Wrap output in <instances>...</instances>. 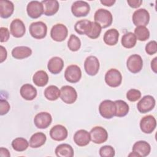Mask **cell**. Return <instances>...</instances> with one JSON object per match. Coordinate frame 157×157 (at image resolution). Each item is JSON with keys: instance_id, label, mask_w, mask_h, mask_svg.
Wrapping results in <instances>:
<instances>
[{"instance_id": "ffe728a7", "label": "cell", "mask_w": 157, "mask_h": 157, "mask_svg": "<svg viewBox=\"0 0 157 157\" xmlns=\"http://www.w3.org/2000/svg\"><path fill=\"white\" fill-rule=\"evenodd\" d=\"M90 132L85 129H80L74 135V141L78 146H86L90 143Z\"/></svg>"}, {"instance_id": "d6986e66", "label": "cell", "mask_w": 157, "mask_h": 157, "mask_svg": "<svg viewBox=\"0 0 157 157\" xmlns=\"http://www.w3.org/2000/svg\"><path fill=\"white\" fill-rule=\"evenodd\" d=\"M151 151L150 144L144 140L136 142L132 146V151L137 153L139 157L148 156Z\"/></svg>"}, {"instance_id": "d6a6232c", "label": "cell", "mask_w": 157, "mask_h": 157, "mask_svg": "<svg viewBox=\"0 0 157 157\" xmlns=\"http://www.w3.org/2000/svg\"><path fill=\"white\" fill-rule=\"evenodd\" d=\"M44 96L49 101H55L60 97V90L55 85H50L45 88Z\"/></svg>"}, {"instance_id": "7bdbcfd3", "label": "cell", "mask_w": 157, "mask_h": 157, "mask_svg": "<svg viewBox=\"0 0 157 157\" xmlns=\"http://www.w3.org/2000/svg\"><path fill=\"white\" fill-rule=\"evenodd\" d=\"M127 2L131 7L138 8L141 6V4L142 3V1H141V0H128Z\"/></svg>"}, {"instance_id": "e575fe53", "label": "cell", "mask_w": 157, "mask_h": 157, "mask_svg": "<svg viewBox=\"0 0 157 157\" xmlns=\"http://www.w3.org/2000/svg\"><path fill=\"white\" fill-rule=\"evenodd\" d=\"M134 34L140 41H145L150 37V32L145 26H137L134 29Z\"/></svg>"}, {"instance_id": "74e56055", "label": "cell", "mask_w": 157, "mask_h": 157, "mask_svg": "<svg viewBox=\"0 0 157 157\" xmlns=\"http://www.w3.org/2000/svg\"><path fill=\"white\" fill-rule=\"evenodd\" d=\"M115 154V150L110 145H104L99 149V155L101 157H113Z\"/></svg>"}, {"instance_id": "7a4b0ae2", "label": "cell", "mask_w": 157, "mask_h": 157, "mask_svg": "<svg viewBox=\"0 0 157 157\" xmlns=\"http://www.w3.org/2000/svg\"><path fill=\"white\" fill-rule=\"evenodd\" d=\"M100 115L104 118L110 119L115 116L116 107L115 102L111 100L102 101L99 106Z\"/></svg>"}, {"instance_id": "60d3db41", "label": "cell", "mask_w": 157, "mask_h": 157, "mask_svg": "<svg viewBox=\"0 0 157 157\" xmlns=\"http://www.w3.org/2000/svg\"><path fill=\"white\" fill-rule=\"evenodd\" d=\"M10 108L9 103L6 100L1 99L0 100V115H4L8 113Z\"/></svg>"}, {"instance_id": "8fae6325", "label": "cell", "mask_w": 157, "mask_h": 157, "mask_svg": "<svg viewBox=\"0 0 157 157\" xmlns=\"http://www.w3.org/2000/svg\"><path fill=\"white\" fill-rule=\"evenodd\" d=\"M128 69L133 74L140 72L143 67V60L142 57L137 55L134 54L129 56L126 61Z\"/></svg>"}, {"instance_id": "30bf717a", "label": "cell", "mask_w": 157, "mask_h": 157, "mask_svg": "<svg viewBox=\"0 0 157 157\" xmlns=\"http://www.w3.org/2000/svg\"><path fill=\"white\" fill-rule=\"evenodd\" d=\"M68 34L67 27L61 23L55 25L50 31V36L52 39L56 42H62L66 39Z\"/></svg>"}, {"instance_id": "52a82bcc", "label": "cell", "mask_w": 157, "mask_h": 157, "mask_svg": "<svg viewBox=\"0 0 157 157\" xmlns=\"http://www.w3.org/2000/svg\"><path fill=\"white\" fill-rule=\"evenodd\" d=\"M60 98L66 104H73L77 98V91L71 86H63L60 90Z\"/></svg>"}, {"instance_id": "bcb514c9", "label": "cell", "mask_w": 157, "mask_h": 157, "mask_svg": "<svg viewBox=\"0 0 157 157\" xmlns=\"http://www.w3.org/2000/svg\"><path fill=\"white\" fill-rule=\"evenodd\" d=\"M100 2L103 5H104L105 6L110 7V6H113L116 1H115V0H101Z\"/></svg>"}, {"instance_id": "cb8c5ba5", "label": "cell", "mask_w": 157, "mask_h": 157, "mask_svg": "<svg viewBox=\"0 0 157 157\" xmlns=\"http://www.w3.org/2000/svg\"><path fill=\"white\" fill-rule=\"evenodd\" d=\"M14 10V6L12 2L7 0L0 1V16L3 18L10 17Z\"/></svg>"}, {"instance_id": "6da1fadb", "label": "cell", "mask_w": 157, "mask_h": 157, "mask_svg": "<svg viewBox=\"0 0 157 157\" xmlns=\"http://www.w3.org/2000/svg\"><path fill=\"white\" fill-rule=\"evenodd\" d=\"M94 22L99 24L102 28H105L110 26L113 21L112 13L108 10L99 9L97 10L94 15Z\"/></svg>"}, {"instance_id": "f1b7e54d", "label": "cell", "mask_w": 157, "mask_h": 157, "mask_svg": "<svg viewBox=\"0 0 157 157\" xmlns=\"http://www.w3.org/2000/svg\"><path fill=\"white\" fill-rule=\"evenodd\" d=\"M91 22L92 21L86 19L79 20L75 24L74 29L78 34L87 36L91 28Z\"/></svg>"}, {"instance_id": "d590c367", "label": "cell", "mask_w": 157, "mask_h": 157, "mask_svg": "<svg viewBox=\"0 0 157 157\" xmlns=\"http://www.w3.org/2000/svg\"><path fill=\"white\" fill-rule=\"evenodd\" d=\"M67 47L70 50L77 52L81 47V41L77 36L74 34H71L67 41Z\"/></svg>"}, {"instance_id": "277c9868", "label": "cell", "mask_w": 157, "mask_h": 157, "mask_svg": "<svg viewBox=\"0 0 157 157\" xmlns=\"http://www.w3.org/2000/svg\"><path fill=\"white\" fill-rule=\"evenodd\" d=\"M105 82L110 87L115 88L120 86L122 82L121 72L116 69H109L105 75Z\"/></svg>"}, {"instance_id": "44dd1931", "label": "cell", "mask_w": 157, "mask_h": 157, "mask_svg": "<svg viewBox=\"0 0 157 157\" xmlns=\"http://www.w3.org/2000/svg\"><path fill=\"white\" fill-rule=\"evenodd\" d=\"M64 61L58 56L52 58L48 62L47 68L48 71L53 74H59L63 69Z\"/></svg>"}, {"instance_id": "d4e9b609", "label": "cell", "mask_w": 157, "mask_h": 157, "mask_svg": "<svg viewBox=\"0 0 157 157\" xmlns=\"http://www.w3.org/2000/svg\"><path fill=\"white\" fill-rule=\"evenodd\" d=\"M32 54L31 49L26 46H18L12 50V56L17 59H22L29 57Z\"/></svg>"}, {"instance_id": "2e32d148", "label": "cell", "mask_w": 157, "mask_h": 157, "mask_svg": "<svg viewBox=\"0 0 157 157\" xmlns=\"http://www.w3.org/2000/svg\"><path fill=\"white\" fill-rule=\"evenodd\" d=\"M156 126L155 118L152 115H147L144 117L140 121V128L141 131L145 134L151 133Z\"/></svg>"}, {"instance_id": "b9f144b4", "label": "cell", "mask_w": 157, "mask_h": 157, "mask_svg": "<svg viewBox=\"0 0 157 157\" xmlns=\"http://www.w3.org/2000/svg\"><path fill=\"white\" fill-rule=\"evenodd\" d=\"M10 37V33L9 29L5 27L0 28V41L1 42H7Z\"/></svg>"}, {"instance_id": "7dc6e473", "label": "cell", "mask_w": 157, "mask_h": 157, "mask_svg": "<svg viewBox=\"0 0 157 157\" xmlns=\"http://www.w3.org/2000/svg\"><path fill=\"white\" fill-rule=\"evenodd\" d=\"M157 57L154 58V59L151 62V67L155 73L157 72Z\"/></svg>"}, {"instance_id": "484cf974", "label": "cell", "mask_w": 157, "mask_h": 157, "mask_svg": "<svg viewBox=\"0 0 157 157\" xmlns=\"http://www.w3.org/2000/svg\"><path fill=\"white\" fill-rule=\"evenodd\" d=\"M47 140L46 135L41 132L34 133L31 137L29 144L31 148H36L42 146Z\"/></svg>"}, {"instance_id": "9c48e42d", "label": "cell", "mask_w": 157, "mask_h": 157, "mask_svg": "<svg viewBox=\"0 0 157 157\" xmlns=\"http://www.w3.org/2000/svg\"><path fill=\"white\" fill-rule=\"evenodd\" d=\"M82 77V71L80 68L75 64H72L67 67L64 72V78L66 80L72 83L78 82Z\"/></svg>"}, {"instance_id": "8d00e7d4", "label": "cell", "mask_w": 157, "mask_h": 157, "mask_svg": "<svg viewBox=\"0 0 157 157\" xmlns=\"http://www.w3.org/2000/svg\"><path fill=\"white\" fill-rule=\"evenodd\" d=\"M102 28L101 26L96 22H91V28L90 31H89L87 36L91 39H94L99 37L100 34L101 33Z\"/></svg>"}, {"instance_id": "603a6c76", "label": "cell", "mask_w": 157, "mask_h": 157, "mask_svg": "<svg viewBox=\"0 0 157 157\" xmlns=\"http://www.w3.org/2000/svg\"><path fill=\"white\" fill-rule=\"evenodd\" d=\"M41 2L44 6V13L47 16L55 14L59 9V3L56 0H44Z\"/></svg>"}, {"instance_id": "f35d334b", "label": "cell", "mask_w": 157, "mask_h": 157, "mask_svg": "<svg viewBox=\"0 0 157 157\" xmlns=\"http://www.w3.org/2000/svg\"><path fill=\"white\" fill-rule=\"evenodd\" d=\"M141 97V93L136 89H130L126 93L127 99L131 102H135Z\"/></svg>"}, {"instance_id": "e0dca14e", "label": "cell", "mask_w": 157, "mask_h": 157, "mask_svg": "<svg viewBox=\"0 0 157 157\" xmlns=\"http://www.w3.org/2000/svg\"><path fill=\"white\" fill-rule=\"evenodd\" d=\"M68 135L67 129L61 124H56L52 128L50 131V137L56 141L65 140Z\"/></svg>"}, {"instance_id": "83f0119b", "label": "cell", "mask_w": 157, "mask_h": 157, "mask_svg": "<svg viewBox=\"0 0 157 157\" xmlns=\"http://www.w3.org/2000/svg\"><path fill=\"white\" fill-rule=\"evenodd\" d=\"M55 154L58 157H72L74 150L70 145L62 144L58 145L55 148Z\"/></svg>"}, {"instance_id": "ab89813d", "label": "cell", "mask_w": 157, "mask_h": 157, "mask_svg": "<svg viewBox=\"0 0 157 157\" xmlns=\"http://www.w3.org/2000/svg\"><path fill=\"white\" fill-rule=\"evenodd\" d=\"M145 52L147 54L152 55L157 52V43L155 40L149 42L145 46Z\"/></svg>"}, {"instance_id": "5bb4252c", "label": "cell", "mask_w": 157, "mask_h": 157, "mask_svg": "<svg viewBox=\"0 0 157 157\" xmlns=\"http://www.w3.org/2000/svg\"><path fill=\"white\" fill-rule=\"evenodd\" d=\"M155 105V99L150 95L144 96L137 103V108L139 112L145 113L151 111Z\"/></svg>"}, {"instance_id": "4dcf8cb0", "label": "cell", "mask_w": 157, "mask_h": 157, "mask_svg": "<svg viewBox=\"0 0 157 157\" xmlns=\"http://www.w3.org/2000/svg\"><path fill=\"white\" fill-rule=\"evenodd\" d=\"M116 107L115 116L122 117L126 115L129 112V107L128 104L123 100H117L114 101Z\"/></svg>"}, {"instance_id": "7c38bea8", "label": "cell", "mask_w": 157, "mask_h": 157, "mask_svg": "<svg viewBox=\"0 0 157 157\" xmlns=\"http://www.w3.org/2000/svg\"><path fill=\"white\" fill-rule=\"evenodd\" d=\"M26 11L29 17L32 18H37L44 13V6L41 2L32 1L28 4Z\"/></svg>"}, {"instance_id": "f6af8a7d", "label": "cell", "mask_w": 157, "mask_h": 157, "mask_svg": "<svg viewBox=\"0 0 157 157\" xmlns=\"http://www.w3.org/2000/svg\"><path fill=\"white\" fill-rule=\"evenodd\" d=\"M0 156L1 157H10V154L9 151L4 147H1L0 148Z\"/></svg>"}, {"instance_id": "c3c4849f", "label": "cell", "mask_w": 157, "mask_h": 157, "mask_svg": "<svg viewBox=\"0 0 157 157\" xmlns=\"http://www.w3.org/2000/svg\"><path fill=\"white\" fill-rule=\"evenodd\" d=\"M129 156H136V157H139V155L137 154V153H136L135 152H132L131 153H130L129 155H128Z\"/></svg>"}, {"instance_id": "4fadbf2b", "label": "cell", "mask_w": 157, "mask_h": 157, "mask_svg": "<svg viewBox=\"0 0 157 157\" xmlns=\"http://www.w3.org/2000/svg\"><path fill=\"white\" fill-rule=\"evenodd\" d=\"M84 69L86 72L91 76L97 74L99 69V61L94 56H88L84 62Z\"/></svg>"}, {"instance_id": "836d02e7", "label": "cell", "mask_w": 157, "mask_h": 157, "mask_svg": "<svg viewBox=\"0 0 157 157\" xmlns=\"http://www.w3.org/2000/svg\"><path fill=\"white\" fill-rule=\"evenodd\" d=\"M29 142L26 139L23 137H17L12 142V147L17 151H23L26 150L29 146Z\"/></svg>"}, {"instance_id": "5b68a950", "label": "cell", "mask_w": 157, "mask_h": 157, "mask_svg": "<svg viewBox=\"0 0 157 157\" xmlns=\"http://www.w3.org/2000/svg\"><path fill=\"white\" fill-rule=\"evenodd\" d=\"M132 19L136 26H146L150 21V14L146 9H140L134 12Z\"/></svg>"}, {"instance_id": "ac0fdd59", "label": "cell", "mask_w": 157, "mask_h": 157, "mask_svg": "<svg viewBox=\"0 0 157 157\" xmlns=\"http://www.w3.org/2000/svg\"><path fill=\"white\" fill-rule=\"evenodd\" d=\"M10 31L11 34L17 38L21 37L26 32V28L24 23L20 19H14L10 23Z\"/></svg>"}, {"instance_id": "8992f818", "label": "cell", "mask_w": 157, "mask_h": 157, "mask_svg": "<svg viewBox=\"0 0 157 157\" xmlns=\"http://www.w3.org/2000/svg\"><path fill=\"white\" fill-rule=\"evenodd\" d=\"M91 140L97 144L105 142L108 139V132L101 126H95L90 132Z\"/></svg>"}, {"instance_id": "1f68e13d", "label": "cell", "mask_w": 157, "mask_h": 157, "mask_svg": "<svg viewBox=\"0 0 157 157\" xmlns=\"http://www.w3.org/2000/svg\"><path fill=\"white\" fill-rule=\"evenodd\" d=\"M137 42V39L135 34L131 32L126 33L122 36L121 38V44L126 48H131L134 47Z\"/></svg>"}, {"instance_id": "3957f363", "label": "cell", "mask_w": 157, "mask_h": 157, "mask_svg": "<svg viewBox=\"0 0 157 157\" xmlns=\"http://www.w3.org/2000/svg\"><path fill=\"white\" fill-rule=\"evenodd\" d=\"M29 31L33 37L37 39H41L46 36L47 27L45 23L42 21L33 22L29 27Z\"/></svg>"}, {"instance_id": "7402d4cb", "label": "cell", "mask_w": 157, "mask_h": 157, "mask_svg": "<svg viewBox=\"0 0 157 157\" xmlns=\"http://www.w3.org/2000/svg\"><path fill=\"white\" fill-rule=\"evenodd\" d=\"M20 93L21 97L28 101L33 100L37 96V90L33 85L29 83L22 85Z\"/></svg>"}, {"instance_id": "ee69618b", "label": "cell", "mask_w": 157, "mask_h": 157, "mask_svg": "<svg viewBox=\"0 0 157 157\" xmlns=\"http://www.w3.org/2000/svg\"><path fill=\"white\" fill-rule=\"evenodd\" d=\"M1 48V55H0V62L2 63L4 61H5L7 58V50L6 49L2 46L1 45L0 47Z\"/></svg>"}, {"instance_id": "ba28073f", "label": "cell", "mask_w": 157, "mask_h": 157, "mask_svg": "<svg viewBox=\"0 0 157 157\" xmlns=\"http://www.w3.org/2000/svg\"><path fill=\"white\" fill-rule=\"evenodd\" d=\"M90 10V7L88 2L83 1H75L71 6V12L76 17L86 16Z\"/></svg>"}, {"instance_id": "f546056e", "label": "cell", "mask_w": 157, "mask_h": 157, "mask_svg": "<svg viewBox=\"0 0 157 157\" xmlns=\"http://www.w3.org/2000/svg\"><path fill=\"white\" fill-rule=\"evenodd\" d=\"M33 82L37 86H44L48 82V74L44 71H38L33 75Z\"/></svg>"}, {"instance_id": "4316f807", "label": "cell", "mask_w": 157, "mask_h": 157, "mask_svg": "<svg viewBox=\"0 0 157 157\" xmlns=\"http://www.w3.org/2000/svg\"><path fill=\"white\" fill-rule=\"evenodd\" d=\"M119 33L114 28L108 29L104 35V41L108 45H115L118 41Z\"/></svg>"}, {"instance_id": "9a60e30c", "label": "cell", "mask_w": 157, "mask_h": 157, "mask_svg": "<svg viewBox=\"0 0 157 157\" xmlns=\"http://www.w3.org/2000/svg\"><path fill=\"white\" fill-rule=\"evenodd\" d=\"M52 121L51 115L45 112L38 113L34 118V123L39 129H45L48 128Z\"/></svg>"}]
</instances>
